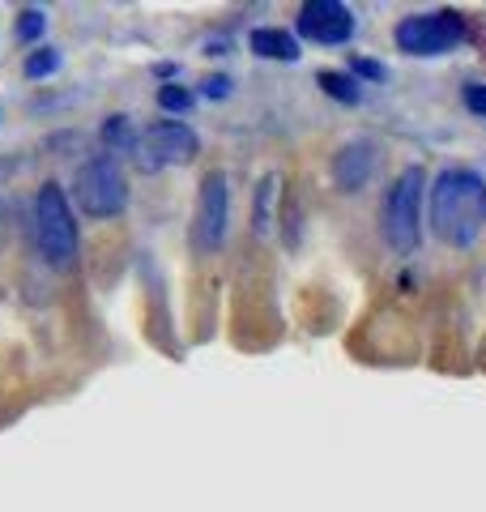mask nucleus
<instances>
[{
	"mask_svg": "<svg viewBox=\"0 0 486 512\" xmlns=\"http://www.w3.org/2000/svg\"><path fill=\"white\" fill-rule=\"evenodd\" d=\"M427 222L448 248L469 252L486 231V180L474 167H444L427 184Z\"/></svg>",
	"mask_w": 486,
	"mask_h": 512,
	"instance_id": "1",
	"label": "nucleus"
},
{
	"mask_svg": "<svg viewBox=\"0 0 486 512\" xmlns=\"http://www.w3.org/2000/svg\"><path fill=\"white\" fill-rule=\"evenodd\" d=\"M423 201H427V171L405 167L388 184L380 201V235L393 256H414L423 244Z\"/></svg>",
	"mask_w": 486,
	"mask_h": 512,
	"instance_id": "2",
	"label": "nucleus"
},
{
	"mask_svg": "<svg viewBox=\"0 0 486 512\" xmlns=\"http://www.w3.org/2000/svg\"><path fill=\"white\" fill-rule=\"evenodd\" d=\"M35 244L52 269H69L77 261V218L64 188L47 180L35 197Z\"/></svg>",
	"mask_w": 486,
	"mask_h": 512,
	"instance_id": "3",
	"label": "nucleus"
},
{
	"mask_svg": "<svg viewBox=\"0 0 486 512\" xmlns=\"http://www.w3.org/2000/svg\"><path fill=\"white\" fill-rule=\"evenodd\" d=\"M465 22L452 9H435V13H414V18H401L393 39L405 56H448L465 43Z\"/></svg>",
	"mask_w": 486,
	"mask_h": 512,
	"instance_id": "4",
	"label": "nucleus"
},
{
	"mask_svg": "<svg viewBox=\"0 0 486 512\" xmlns=\"http://www.w3.org/2000/svg\"><path fill=\"white\" fill-rule=\"evenodd\" d=\"M77 205H81V214H90V218H116V214H124L128 180H124L120 158L94 154L90 163L77 171Z\"/></svg>",
	"mask_w": 486,
	"mask_h": 512,
	"instance_id": "5",
	"label": "nucleus"
},
{
	"mask_svg": "<svg viewBox=\"0 0 486 512\" xmlns=\"http://www.w3.org/2000/svg\"><path fill=\"white\" fill-rule=\"evenodd\" d=\"M226 227H231V184H226V171H209L197 192V214H192V248L214 256L226 244Z\"/></svg>",
	"mask_w": 486,
	"mask_h": 512,
	"instance_id": "6",
	"label": "nucleus"
},
{
	"mask_svg": "<svg viewBox=\"0 0 486 512\" xmlns=\"http://www.w3.org/2000/svg\"><path fill=\"white\" fill-rule=\"evenodd\" d=\"M201 150V137L192 133L184 120H158L141 133V146H137V163L141 171H162V167H180L192 163Z\"/></svg>",
	"mask_w": 486,
	"mask_h": 512,
	"instance_id": "7",
	"label": "nucleus"
},
{
	"mask_svg": "<svg viewBox=\"0 0 486 512\" xmlns=\"http://www.w3.org/2000/svg\"><path fill=\"white\" fill-rule=\"evenodd\" d=\"M299 35L312 39L320 47H337L354 35V13L342 5V0H307L299 9Z\"/></svg>",
	"mask_w": 486,
	"mask_h": 512,
	"instance_id": "8",
	"label": "nucleus"
},
{
	"mask_svg": "<svg viewBox=\"0 0 486 512\" xmlns=\"http://www.w3.org/2000/svg\"><path fill=\"white\" fill-rule=\"evenodd\" d=\"M376 167H380V146L367 137H354L333 154V184L342 192H359L376 175Z\"/></svg>",
	"mask_w": 486,
	"mask_h": 512,
	"instance_id": "9",
	"label": "nucleus"
},
{
	"mask_svg": "<svg viewBox=\"0 0 486 512\" xmlns=\"http://www.w3.org/2000/svg\"><path fill=\"white\" fill-rule=\"evenodd\" d=\"M252 52L265 56V60H299V39L290 30H273V26H261L252 30Z\"/></svg>",
	"mask_w": 486,
	"mask_h": 512,
	"instance_id": "10",
	"label": "nucleus"
},
{
	"mask_svg": "<svg viewBox=\"0 0 486 512\" xmlns=\"http://www.w3.org/2000/svg\"><path fill=\"white\" fill-rule=\"evenodd\" d=\"M103 146H107L111 158H116V154H137L141 137L133 133L128 116H107V120H103Z\"/></svg>",
	"mask_w": 486,
	"mask_h": 512,
	"instance_id": "11",
	"label": "nucleus"
},
{
	"mask_svg": "<svg viewBox=\"0 0 486 512\" xmlns=\"http://www.w3.org/2000/svg\"><path fill=\"white\" fill-rule=\"evenodd\" d=\"M273 197H278V175H265V180L256 184V210H252L256 235H269V227H273Z\"/></svg>",
	"mask_w": 486,
	"mask_h": 512,
	"instance_id": "12",
	"label": "nucleus"
},
{
	"mask_svg": "<svg viewBox=\"0 0 486 512\" xmlns=\"http://www.w3.org/2000/svg\"><path fill=\"white\" fill-rule=\"evenodd\" d=\"M316 82H320V90L329 94V99H337V103H359V99H363V90H359V82H354V73H320Z\"/></svg>",
	"mask_w": 486,
	"mask_h": 512,
	"instance_id": "13",
	"label": "nucleus"
},
{
	"mask_svg": "<svg viewBox=\"0 0 486 512\" xmlns=\"http://www.w3.org/2000/svg\"><path fill=\"white\" fill-rule=\"evenodd\" d=\"M60 69V52L56 47H39V52L26 56V77H47Z\"/></svg>",
	"mask_w": 486,
	"mask_h": 512,
	"instance_id": "14",
	"label": "nucleus"
},
{
	"mask_svg": "<svg viewBox=\"0 0 486 512\" xmlns=\"http://www.w3.org/2000/svg\"><path fill=\"white\" fill-rule=\"evenodd\" d=\"M158 107L162 111H188L192 107V90H184V86H162L158 90Z\"/></svg>",
	"mask_w": 486,
	"mask_h": 512,
	"instance_id": "15",
	"label": "nucleus"
},
{
	"mask_svg": "<svg viewBox=\"0 0 486 512\" xmlns=\"http://www.w3.org/2000/svg\"><path fill=\"white\" fill-rule=\"evenodd\" d=\"M461 103L474 111V116L486 120V82H465V86H461Z\"/></svg>",
	"mask_w": 486,
	"mask_h": 512,
	"instance_id": "16",
	"label": "nucleus"
},
{
	"mask_svg": "<svg viewBox=\"0 0 486 512\" xmlns=\"http://www.w3.org/2000/svg\"><path fill=\"white\" fill-rule=\"evenodd\" d=\"M43 26H47L43 13H39V9H26L22 22H18V35H22V39H35V35H43Z\"/></svg>",
	"mask_w": 486,
	"mask_h": 512,
	"instance_id": "17",
	"label": "nucleus"
},
{
	"mask_svg": "<svg viewBox=\"0 0 486 512\" xmlns=\"http://www.w3.org/2000/svg\"><path fill=\"white\" fill-rule=\"evenodd\" d=\"M231 94V77H205V99H226Z\"/></svg>",
	"mask_w": 486,
	"mask_h": 512,
	"instance_id": "18",
	"label": "nucleus"
},
{
	"mask_svg": "<svg viewBox=\"0 0 486 512\" xmlns=\"http://www.w3.org/2000/svg\"><path fill=\"white\" fill-rule=\"evenodd\" d=\"M350 69L359 77H371V82H384V64H376V60H354Z\"/></svg>",
	"mask_w": 486,
	"mask_h": 512,
	"instance_id": "19",
	"label": "nucleus"
}]
</instances>
